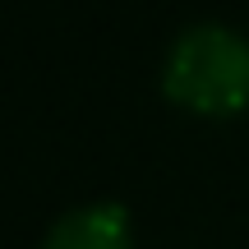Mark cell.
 <instances>
[{"instance_id": "1", "label": "cell", "mask_w": 249, "mask_h": 249, "mask_svg": "<svg viewBox=\"0 0 249 249\" xmlns=\"http://www.w3.org/2000/svg\"><path fill=\"white\" fill-rule=\"evenodd\" d=\"M161 88L198 111H231L249 97V37L222 18H194L166 46Z\"/></svg>"}, {"instance_id": "2", "label": "cell", "mask_w": 249, "mask_h": 249, "mask_svg": "<svg viewBox=\"0 0 249 249\" xmlns=\"http://www.w3.org/2000/svg\"><path fill=\"white\" fill-rule=\"evenodd\" d=\"M37 249H129L124 240V208L116 198H88L60 213L42 231Z\"/></svg>"}]
</instances>
